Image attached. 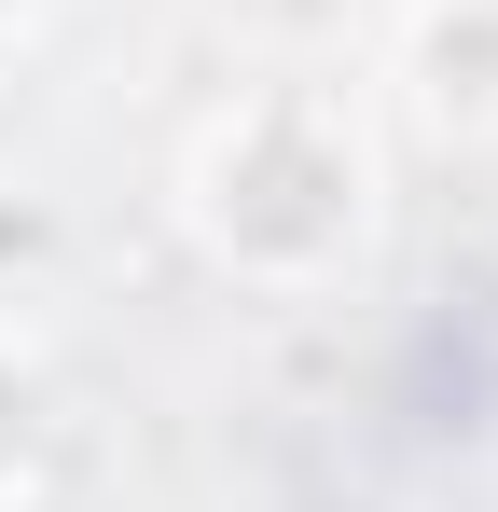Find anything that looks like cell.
Instances as JSON below:
<instances>
[{
    "mask_svg": "<svg viewBox=\"0 0 498 512\" xmlns=\"http://www.w3.org/2000/svg\"><path fill=\"white\" fill-rule=\"evenodd\" d=\"M28 14H42V0H0V42H14V28H28Z\"/></svg>",
    "mask_w": 498,
    "mask_h": 512,
    "instance_id": "cell-4",
    "label": "cell"
},
{
    "mask_svg": "<svg viewBox=\"0 0 498 512\" xmlns=\"http://www.w3.org/2000/svg\"><path fill=\"white\" fill-rule=\"evenodd\" d=\"M42 250V208H28V194H14V180H0V291H14V263Z\"/></svg>",
    "mask_w": 498,
    "mask_h": 512,
    "instance_id": "cell-3",
    "label": "cell"
},
{
    "mask_svg": "<svg viewBox=\"0 0 498 512\" xmlns=\"http://www.w3.org/2000/svg\"><path fill=\"white\" fill-rule=\"evenodd\" d=\"M28 471H42V374L0 346V499H14Z\"/></svg>",
    "mask_w": 498,
    "mask_h": 512,
    "instance_id": "cell-2",
    "label": "cell"
},
{
    "mask_svg": "<svg viewBox=\"0 0 498 512\" xmlns=\"http://www.w3.org/2000/svg\"><path fill=\"white\" fill-rule=\"evenodd\" d=\"M360 222H374V153L346 139L332 97L277 84L194 139V236H208V263L305 291V277H332L360 250Z\"/></svg>",
    "mask_w": 498,
    "mask_h": 512,
    "instance_id": "cell-1",
    "label": "cell"
}]
</instances>
